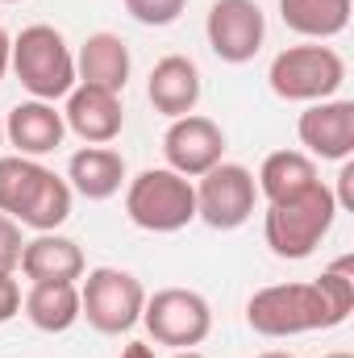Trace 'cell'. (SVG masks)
Segmentation results:
<instances>
[{"label":"cell","mask_w":354,"mask_h":358,"mask_svg":"<svg viewBox=\"0 0 354 358\" xmlns=\"http://www.w3.org/2000/svg\"><path fill=\"white\" fill-rule=\"evenodd\" d=\"M334 217H338V200L325 183H313V187H304L288 200H271L263 217L271 255L288 259V263L309 259L321 246V238L334 229Z\"/></svg>","instance_id":"cell-1"},{"label":"cell","mask_w":354,"mask_h":358,"mask_svg":"<svg viewBox=\"0 0 354 358\" xmlns=\"http://www.w3.org/2000/svg\"><path fill=\"white\" fill-rule=\"evenodd\" d=\"M246 321L263 338H296V334L342 325V317L330 308L317 279L313 283H271L263 292H255L246 304Z\"/></svg>","instance_id":"cell-2"},{"label":"cell","mask_w":354,"mask_h":358,"mask_svg":"<svg viewBox=\"0 0 354 358\" xmlns=\"http://www.w3.org/2000/svg\"><path fill=\"white\" fill-rule=\"evenodd\" d=\"M8 67L17 71L21 88L29 92L34 100H63L67 92L76 88V55L71 46L63 42V34L55 25H29L13 38V55H8Z\"/></svg>","instance_id":"cell-3"},{"label":"cell","mask_w":354,"mask_h":358,"mask_svg":"<svg viewBox=\"0 0 354 358\" xmlns=\"http://www.w3.org/2000/svg\"><path fill=\"white\" fill-rule=\"evenodd\" d=\"M125 213L146 234H176L196 221V187L171 167H150L125 187Z\"/></svg>","instance_id":"cell-4"},{"label":"cell","mask_w":354,"mask_h":358,"mask_svg":"<svg viewBox=\"0 0 354 358\" xmlns=\"http://www.w3.org/2000/svg\"><path fill=\"white\" fill-rule=\"evenodd\" d=\"M271 92L279 100H300V104H317L330 100L346 80V63L334 46L321 42H304V46H288L271 59Z\"/></svg>","instance_id":"cell-5"},{"label":"cell","mask_w":354,"mask_h":358,"mask_svg":"<svg viewBox=\"0 0 354 358\" xmlns=\"http://www.w3.org/2000/svg\"><path fill=\"white\" fill-rule=\"evenodd\" d=\"M142 304H146V287L138 283V275L117 267H96L80 283V317H88L96 334H129L142 321Z\"/></svg>","instance_id":"cell-6"},{"label":"cell","mask_w":354,"mask_h":358,"mask_svg":"<svg viewBox=\"0 0 354 358\" xmlns=\"http://www.w3.org/2000/svg\"><path fill=\"white\" fill-rule=\"evenodd\" d=\"M142 325L159 346H176V350H192L208 338L213 329V308L200 292L187 287H163L155 296H146L142 304Z\"/></svg>","instance_id":"cell-7"},{"label":"cell","mask_w":354,"mask_h":358,"mask_svg":"<svg viewBox=\"0 0 354 358\" xmlns=\"http://www.w3.org/2000/svg\"><path fill=\"white\" fill-rule=\"evenodd\" d=\"M192 187H196V217L208 229H238V225H246L255 217L259 183L238 163H217Z\"/></svg>","instance_id":"cell-8"},{"label":"cell","mask_w":354,"mask_h":358,"mask_svg":"<svg viewBox=\"0 0 354 358\" xmlns=\"http://www.w3.org/2000/svg\"><path fill=\"white\" fill-rule=\"evenodd\" d=\"M204 34H208V50L221 63L238 67V63H250L263 50L267 17L255 0H213Z\"/></svg>","instance_id":"cell-9"},{"label":"cell","mask_w":354,"mask_h":358,"mask_svg":"<svg viewBox=\"0 0 354 358\" xmlns=\"http://www.w3.org/2000/svg\"><path fill=\"white\" fill-rule=\"evenodd\" d=\"M163 155H167V167L179 171L183 179H200L204 171H213L225 155V134L217 121L200 117V113H187L176 117L167 138H163Z\"/></svg>","instance_id":"cell-10"},{"label":"cell","mask_w":354,"mask_h":358,"mask_svg":"<svg viewBox=\"0 0 354 358\" xmlns=\"http://www.w3.org/2000/svg\"><path fill=\"white\" fill-rule=\"evenodd\" d=\"M309 155L325 163H346L354 155V100H317L300 113L296 125Z\"/></svg>","instance_id":"cell-11"},{"label":"cell","mask_w":354,"mask_h":358,"mask_svg":"<svg viewBox=\"0 0 354 358\" xmlns=\"http://www.w3.org/2000/svg\"><path fill=\"white\" fill-rule=\"evenodd\" d=\"M67 129H76L88 146H104L121 134L125 125V108H121V96L104 88H88V84H76L67 92V113H63Z\"/></svg>","instance_id":"cell-12"},{"label":"cell","mask_w":354,"mask_h":358,"mask_svg":"<svg viewBox=\"0 0 354 358\" xmlns=\"http://www.w3.org/2000/svg\"><path fill=\"white\" fill-rule=\"evenodd\" d=\"M63 134H67V121L55 104L46 100H25L8 113L4 121V138L17 146V155L25 159H38V155H50L63 146Z\"/></svg>","instance_id":"cell-13"},{"label":"cell","mask_w":354,"mask_h":358,"mask_svg":"<svg viewBox=\"0 0 354 358\" xmlns=\"http://www.w3.org/2000/svg\"><path fill=\"white\" fill-rule=\"evenodd\" d=\"M17 267L29 283H76V279H84V250L71 238L38 234L34 242L21 246Z\"/></svg>","instance_id":"cell-14"},{"label":"cell","mask_w":354,"mask_h":358,"mask_svg":"<svg viewBox=\"0 0 354 358\" xmlns=\"http://www.w3.org/2000/svg\"><path fill=\"white\" fill-rule=\"evenodd\" d=\"M129 67H134L129 46L117 34H92L76 55V80L88 84V88L117 92V96L129 84Z\"/></svg>","instance_id":"cell-15"},{"label":"cell","mask_w":354,"mask_h":358,"mask_svg":"<svg viewBox=\"0 0 354 358\" xmlns=\"http://www.w3.org/2000/svg\"><path fill=\"white\" fill-rule=\"evenodd\" d=\"M146 96H150L155 113H163V117H171V121H176V117H187V113L196 108V100H200V71H196V63L183 59V55L159 59L155 71H150Z\"/></svg>","instance_id":"cell-16"},{"label":"cell","mask_w":354,"mask_h":358,"mask_svg":"<svg viewBox=\"0 0 354 358\" xmlns=\"http://www.w3.org/2000/svg\"><path fill=\"white\" fill-rule=\"evenodd\" d=\"M67 183L84 200H108L125 183V159L117 150H108V146H84L67 163Z\"/></svg>","instance_id":"cell-17"},{"label":"cell","mask_w":354,"mask_h":358,"mask_svg":"<svg viewBox=\"0 0 354 358\" xmlns=\"http://www.w3.org/2000/svg\"><path fill=\"white\" fill-rule=\"evenodd\" d=\"M21 308L34 329L67 334L80 321V283H29Z\"/></svg>","instance_id":"cell-18"},{"label":"cell","mask_w":354,"mask_h":358,"mask_svg":"<svg viewBox=\"0 0 354 358\" xmlns=\"http://www.w3.org/2000/svg\"><path fill=\"white\" fill-rule=\"evenodd\" d=\"M279 17L292 34L325 42L351 25V0H279Z\"/></svg>","instance_id":"cell-19"},{"label":"cell","mask_w":354,"mask_h":358,"mask_svg":"<svg viewBox=\"0 0 354 358\" xmlns=\"http://www.w3.org/2000/svg\"><path fill=\"white\" fill-rule=\"evenodd\" d=\"M313 183H321L317 163H313V155H300V150H275L259 167V196H267V204L288 200V196H296Z\"/></svg>","instance_id":"cell-20"},{"label":"cell","mask_w":354,"mask_h":358,"mask_svg":"<svg viewBox=\"0 0 354 358\" xmlns=\"http://www.w3.org/2000/svg\"><path fill=\"white\" fill-rule=\"evenodd\" d=\"M46 176H50V171H46L38 159H25V155L0 159V213L13 217V221L21 225V217H25L29 204L38 200Z\"/></svg>","instance_id":"cell-21"},{"label":"cell","mask_w":354,"mask_h":358,"mask_svg":"<svg viewBox=\"0 0 354 358\" xmlns=\"http://www.w3.org/2000/svg\"><path fill=\"white\" fill-rule=\"evenodd\" d=\"M67 217H71V183L50 171L46 183H42V192H38V200H34L29 213L21 217V225H29V229H38V234H55Z\"/></svg>","instance_id":"cell-22"},{"label":"cell","mask_w":354,"mask_h":358,"mask_svg":"<svg viewBox=\"0 0 354 358\" xmlns=\"http://www.w3.org/2000/svg\"><path fill=\"white\" fill-rule=\"evenodd\" d=\"M187 8V0H125V13L138 21V25H171L179 21V13Z\"/></svg>","instance_id":"cell-23"},{"label":"cell","mask_w":354,"mask_h":358,"mask_svg":"<svg viewBox=\"0 0 354 358\" xmlns=\"http://www.w3.org/2000/svg\"><path fill=\"white\" fill-rule=\"evenodd\" d=\"M21 246H25V242H21V225L0 213V271H17Z\"/></svg>","instance_id":"cell-24"},{"label":"cell","mask_w":354,"mask_h":358,"mask_svg":"<svg viewBox=\"0 0 354 358\" xmlns=\"http://www.w3.org/2000/svg\"><path fill=\"white\" fill-rule=\"evenodd\" d=\"M21 313V283L13 279V271H0V325L13 321Z\"/></svg>","instance_id":"cell-25"},{"label":"cell","mask_w":354,"mask_h":358,"mask_svg":"<svg viewBox=\"0 0 354 358\" xmlns=\"http://www.w3.org/2000/svg\"><path fill=\"white\" fill-rule=\"evenodd\" d=\"M334 200H338V213H342V208L351 213L354 208V163L351 159H346L342 171H338V192H334Z\"/></svg>","instance_id":"cell-26"},{"label":"cell","mask_w":354,"mask_h":358,"mask_svg":"<svg viewBox=\"0 0 354 358\" xmlns=\"http://www.w3.org/2000/svg\"><path fill=\"white\" fill-rule=\"evenodd\" d=\"M121 358H155V350H150V342H129L121 350Z\"/></svg>","instance_id":"cell-27"},{"label":"cell","mask_w":354,"mask_h":358,"mask_svg":"<svg viewBox=\"0 0 354 358\" xmlns=\"http://www.w3.org/2000/svg\"><path fill=\"white\" fill-rule=\"evenodd\" d=\"M8 55H13V38L0 29V80H4V71H8Z\"/></svg>","instance_id":"cell-28"},{"label":"cell","mask_w":354,"mask_h":358,"mask_svg":"<svg viewBox=\"0 0 354 358\" xmlns=\"http://www.w3.org/2000/svg\"><path fill=\"white\" fill-rule=\"evenodd\" d=\"M259 358H296V355H283V350H267V355H259Z\"/></svg>","instance_id":"cell-29"},{"label":"cell","mask_w":354,"mask_h":358,"mask_svg":"<svg viewBox=\"0 0 354 358\" xmlns=\"http://www.w3.org/2000/svg\"><path fill=\"white\" fill-rule=\"evenodd\" d=\"M176 358H204V355H196V350H179Z\"/></svg>","instance_id":"cell-30"},{"label":"cell","mask_w":354,"mask_h":358,"mask_svg":"<svg viewBox=\"0 0 354 358\" xmlns=\"http://www.w3.org/2000/svg\"><path fill=\"white\" fill-rule=\"evenodd\" d=\"M325 358H354V355H346V350H338V355H325Z\"/></svg>","instance_id":"cell-31"},{"label":"cell","mask_w":354,"mask_h":358,"mask_svg":"<svg viewBox=\"0 0 354 358\" xmlns=\"http://www.w3.org/2000/svg\"><path fill=\"white\" fill-rule=\"evenodd\" d=\"M0 138H4V121H0Z\"/></svg>","instance_id":"cell-32"},{"label":"cell","mask_w":354,"mask_h":358,"mask_svg":"<svg viewBox=\"0 0 354 358\" xmlns=\"http://www.w3.org/2000/svg\"><path fill=\"white\" fill-rule=\"evenodd\" d=\"M0 4H17V0H0Z\"/></svg>","instance_id":"cell-33"}]
</instances>
